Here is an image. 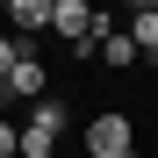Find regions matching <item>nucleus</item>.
I'll return each instance as SVG.
<instances>
[{
  "instance_id": "nucleus-1",
  "label": "nucleus",
  "mask_w": 158,
  "mask_h": 158,
  "mask_svg": "<svg viewBox=\"0 0 158 158\" xmlns=\"http://www.w3.org/2000/svg\"><path fill=\"white\" fill-rule=\"evenodd\" d=\"M58 137H65V108H58V101H36L29 122H22V158H50Z\"/></svg>"
},
{
  "instance_id": "nucleus-2",
  "label": "nucleus",
  "mask_w": 158,
  "mask_h": 158,
  "mask_svg": "<svg viewBox=\"0 0 158 158\" xmlns=\"http://www.w3.org/2000/svg\"><path fill=\"white\" fill-rule=\"evenodd\" d=\"M86 151H94V158H122V151H137V144H129V115H122V108L94 115V129H86Z\"/></svg>"
},
{
  "instance_id": "nucleus-3",
  "label": "nucleus",
  "mask_w": 158,
  "mask_h": 158,
  "mask_svg": "<svg viewBox=\"0 0 158 158\" xmlns=\"http://www.w3.org/2000/svg\"><path fill=\"white\" fill-rule=\"evenodd\" d=\"M94 7H86V0H50V36H65V43H86L94 36Z\"/></svg>"
},
{
  "instance_id": "nucleus-4",
  "label": "nucleus",
  "mask_w": 158,
  "mask_h": 158,
  "mask_svg": "<svg viewBox=\"0 0 158 158\" xmlns=\"http://www.w3.org/2000/svg\"><path fill=\"white\" fill-rule=\"evenodd\" d=\"M94 36H101V65H115V72H129V65L144 58V50L129 43V29H122V22H108V15L94 22Z\"/></svg>"
},
{
  "instance_id": "nucleus-5",
  "label": "nucleus",
  "mask_w": 158,
  "mask_h": 158,
  "mask_svg": "<svg viewBox=\"0 0 158 158\" xmlns=\"http://www.w3.org/2000/svg\"><path fill=\"white\" fill-rule=\"evenodd\" d=\"M0 94H15V101H29V108H36V101H50V94H43V65L29 58V50L15 58V72H7V86H0Z\"/></svg>"
},
{
  "instance_id": "nucleus-6",
  "label": "nucleus",
  "mask_w": 158,
  "mask_h": 158,
  "mask_svg": "<svg viewBox=\"0 0 158 158\" xmlns=\"http://www.w3.org/2000/svg\"><path fill=\"white\" fill-rule=\"evenodd\" d=\"M7 22H15V36H36V29H50V0H15V7H7Z\"/></svg>"
},
{
  "instance_id": "nucleus-7",
  "label": "nucleus",
  "mask_w": 158,
  "mask_h": 158,
  "mask_svg": "<svg viewBox=\"0 0 158 158\" xmlns=\"http://www.w3.org/2000/svg\"><path fill=\"white\" fill-rule=\"evenodd\" d=\"M122 29H129V43H137L144 58H158V7H137V15L122 22Z\"/></svg>"
},
{
  "instance_id": "nucleus-8",
  "label": "nucleus",
  "mask_w": 158,
  "mask_h": 158,
  "mask_svg": "<svg viewBox=\"0 0 158 158\" xmlns=\"http://www.w3.org/2000/svg\"><path fill=\"white\" fill-rule=\"evenodd\" d=\"M15 58H22V43H15V36H0V86H7V72H15Z\"/></svg>"
},
{
  "instance_id": "nucleus-9",
  "label": "nucleus",
  "mask_w": 158,
  "mask_h": 158,
  "mask_svg": "<svg viewBox=\"0 0 158 158\" xmlns=\"http://www.w3.org/2000/svg\"><path fill=\"white\" fill-rule=\"evenodd\" d=\"M0 158H22V129L15 122H0Z\"/></svg>"
},
{
  "instance_id": "nucleus-10",
  "label": "nucleus",
  "mask_w": 158,
  "mask_h": 158,
  "mask_svg": "<svg viewBox=\"0 0 158 158\" xmlns=\"http://www.w3.org/2000/svg\"><path fill=\"white\" fill-rule=\"evenodd\" d=\"M122 158H137V151H122Z\"/></svg>"
}]
</instances>
